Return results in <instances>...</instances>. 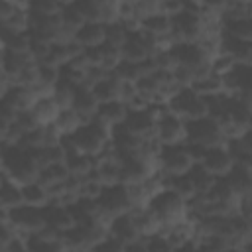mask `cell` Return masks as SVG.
Masks as SVG:
<instances>
[{"label": "cell", "mask_w": 252, "mask_h": 252, "mask_svg": "<svg viewBox=\"0 0 252 252\" xmlns=\"http://www.w3.org/2000/svg\"><path fill=\"white\" fill-rule=\"evenodd\" d=\"M150 209H152V213L158 217V220H159V232L163 234L169 226H173V224H177V222H181V220H185L187 219V201L181 197V195H177L175 191H171V189H163V191H159L152 201H150V205H148Z\"/></svg>", "instance_id": "obj_1"}, {"label": "cell", "mask_w": 252, "mask_h": 252, "mask_svg": "<svg viewBox=\"0 0 252 252\" xmlns=\"http://www.w3.org/2000/svg\"><path fill=\"white\" fill-rule=\"evenodd\" d=\"M75 148L89 156H98L110 142H112V128L102 124L98 118H93L91 122L79 126L75 134H71Z\"/></svg>", "instance_id": "obj_2"}, {"label": "cell", "mask_w": 252, "mask_h": 252, "mask_svg": "<svg viewBox=\"0 0 252 252\" xmlns=\"http://www.w3.org/2000/svg\"><path fill=\"white\" fill-rule=\"evenodd\" d=\"M167 108H169V112L177 114L185 122L209 116V102H207V98L199 96L191 87H181L167 100Z\"/></svg>", "instance_id": "obj_3"}, {"label": "cell", "mask_w": 252, "mask_h": 252, "mask_svg": "<svg viewBox=\"0 0 252 252\" xmlns=\"http://www.w3.org/2000/svg\"><path fill=\"white\" fill-rule=\"evenodd\" d=\"M185 144H197V146H203V148L209 150V148H215V146H224L226 140H224L219 124L211 116H205V118L187 122Z\"/></svg>", "instance_id": "obj_4"}, {"label": "cell", "mask_w": 252, "mask_h": 252, "mask_svg": "<svg viewBox=\"0 0 252 252\" xmlns=\"http://www.w3.org/2000/svg\"><path fill=\"white\" fill-rule=\"evenodd\" d=\"M171 37L175 43H199L203 37V18L201 14L181 10L171 18Z\"/></svg>", "instance_id": "obj_5"}, {"label": "cell", "mask_w": 252, "mask_h": 252, "mask_svg": "<svg viewBox=\"0 0 252 252\" xmlns=\"http://www.w3.org/2000/svg\"><path fill=\"white\" fill-rule=\"evenodd\" d=\"M193 159L185 144L177 146H161L158 156V171L165 175H185L193 167Z\"/></svg>", "instance_id": "obj_6"}, {"label": "cell", "mask_w": 252, "mask_h": 252, "mask_svg": "<svg viewBox=\"0 0 252 252\" xmlns=\"http://www.w3.org/2000/svg\"><path fill=\"white\" fill-rule=\"evenodd\" d=\"M0 213L8 217V220L16 226V230H18L22 236L41 232V230L47 226L43 209H35V207L22 205V207H18V209H14V211H4V209H0Z\"/></svg>", "instance_id": "obj_7"}, {"label": "cell", "mask_w": 252, "mask_h": 252, "mask_svg": "<svg viewBox=\"0 0 252 252\" xmlns=\"http://www.w3.org/2000/svg\"><path fill=\"white\" fill-rule=\"evenodd\" d=\"M154 138L161 146H177L185 144L187 138V122L179 118L173 112H165L158 122H156V134Z\"/></svg>", "instance_id": "obj_8"}, {"label": "cell", "mask_w": 252, "mask_h": 252, "mask_svg": "<svg viewBox=\"0 0 252 252\" xmlns=\"http://www.w3.org/2000/svg\"><path fill=\"white\" fill-rule=\"evenodd\" d=\"M98 203H100L102 213L108 215L110 219H114L118 215H124V213H130L134 209L132 201H130V195H128V189L122 183L104 187L100 197H98Z\"/></svg>", "instance_id": "obj_9"}, {"label": "cell", "mask_w": 252, "mask_h": 252, "mask_svg": "<svg viewBox=\"0 0 252 252\" xmlns=\"http://www.w3.org/2000/svg\"><path fill=\"white\" fill-rule=\"evenodd\" d=\"M156 118L152 116L150 110H130L126 120L120 124L128 134L132 136H138V138H154L156 134Z\"/></svg>", "instance_id": "obj_10"}, {"label": "cell", "mask_w": 252, "mask_h": 252, "mask_svg": "<svg viewBox=\"0 0 252 252\" xmlns=\"http://www.w3.org/2000/svg\"><path fill=\"white\" fill-rule=\"evenodd\" d=\"M213 177H226L230 173V169L234 167V159L230 158L226 146H215V148H209L207 154H205V159L201 163Z\"/></svg>", "instance_id": "obj_11"}, {"label": "cell", "mask_w": 252, "mask_h": 252, "mask_svg": "<svg viewBox=\"0 0 252 252\" xmlns=\"http://www.w3.org/2000/svg\"><path fill=\"white\" fill-rule=\"evenodd\" d=\"M43 215H45V222L47 226L55 228L57 232H67L69 228H73L77 222H75V217L71 213V207H63L59 203H49L47 207H43Z\"/></svg>", "instance_id": "obj_12"}, {"label": "cell", "mask_w": 252, "mask_h": 252, "mask_svg": "<svg viewBox=\"0 0 252 252\" xmlns=\"http://www.w3.org/2000/svg\"><path fill=\"white\" fill-rule=\"evenodd\" d=\"M128 112H130V106L126 102H122V100H110V102L98 104V110H96V116L94 118H98L102 124H106L108 128L114 130L116 126H120L126 120Z\"/></svg>", "instance_id": "obj_13"}, {"label": "cell", "mask_w": 252, "mask_h": 252, "mask_svg": "<svg viewBox=\"0 0 252 252\" xmlns=\"http://www.w3.org/2000/svg\"><path fill=\"white\" fill-rule=\"evenodd\" d=\"M35 100H37V96L33 94V91L30 87H22V85H12L2 94V102H6L8 106H12L16 112L32 110V106L35 104Z\"/></svg>", "instance_id": "obj_14"}, {"label": "cell", "mask_w": 252, "mask_h": 252, "mask_svg": "<svg viewBox=\"0 0 252 252\" xmlns=\"http://www.w3.org/2000/svg\"><path fill=\"white\" fill-rule=\"evenodd\" d=\"M71 108L79 112V116L83 118V124L91 122L96 116V110H98V100L93 94V89H89V87H77Z\"/></svg>", "instance_id": "obj_15"}, {"label": "cell", "mask_w": 252, "mask_h": 252, "mask_svg": "<svg viewBox=\"0 0 252 252\" xmlns=\"http://www.w3.org/2000/svg\"><path fill=\"white\" fill-rule=\"evenodd\" d=\"M108 234L114 236V238H118V240L124 242V244L142 238V236H140V230H138V226H136V222H134V219H132L130 213H124V215L114 217V219L110 220Z\"/></svg>", "instance_id": "obj_16"}, {"label": "cell", "mask_w": 252, "mask_h": 252, "mask_svg": "<svg viewBox=\"0 0 252 252\" xmlns=\"http://www.w3.org/2000/svg\"><path fill=\"white\" fill-rule=\"evenodd\" d=\"M22 205H24L22 185H18L6 173H2V183H0V209L14 211V209H18Z\"/></svg>", "instance_id": "obj_17"}, {"label": "cell", "mask_w": 252, "mask_h": 252, "mask_svg": "<svg viewBox=\"0 0 252 252\" xmlns=\"http://www.w3.org/2000/svg\"><path fill=\"white\" fill-rule=\"evenodd\" d=\"M75 41L87 49V47H98L104 43V26L96 22H85L79 32L75 33Z\"/></svg>", "instance_id": "obj_18"}, {"label": "cell", "mask_w": 252, "mask_h": 252, "mask_svg": "<svg viewBox=\"0 0 252 252\" xmlns=\"http://www.w3.org/2000/svg\"><path fill=\"white\" fill-rule=\"evenodd\" d=\"M22 199H24V205L35 207V209H43L51 203L49 189L45 185H41L39 181H32V183L22 185Z\"/></svg>", "instance_id": "obj_19"}, {"label": "cell", "mask_w": 252, "mask_h": 252, "mask_svg": "<svg viewBox=\"0 0 252 252\" xmlns=\"http://www.w3.org/2000/svg\"><path fill=\"white\" fill-rule=\"evenodd\" d=\"M32 112L35 116V120L39 122V126H47V124H53L61 112L59 104L55 102V98L49 94V96H41L35 100V104L32 106Z\"/></svg>", "instance_id": "obj_20"}, {"label": "cell", "mask_w": 252, "mask_h": 252, "mask_svg": "<svg viewBox=\"0 0 252 252\" xmlns=\"http://www.w3.org/2000/svg\"><path fill=\"white\" fill-rule=\"evenodd\" d=\"M65 165L71 175L77 177H87L94 167H96V158L83 154V152H71L65 156Z\"/></svg>", "instance_id": "obj_21"}, {"label": "cell", "mask_w": 252, "mask_h": 252, "mask_svg": "<svg viewBox=\"0 0 252 252\" xmlns=\"http://www.w3.org/2000/svg\"><path fill=\"white\" fill-rule=\"evenodd\" d=\"M140 30L154 35V37H167L171 35V18L165 16L163 12H158V14H152L148 16L146 20L140 22Z\"/></svg>", "instance_id": "obj_22"}, {"label": "cell", "mask_w": 252, "mask_h": 252, "mask_svg": "<svg viewBox=\"0 0 252 252\" xmlns=\"http://www.w3.org/2000/svg\"><path fill=\"white\" fill-rule=\"evenodd\" d=\"M191 89H193L199 96H203V98H213V96H219V94L224 93V89H222V77L215 75L213 71H211L209 75L197 79V81L191 85Z\"/></svg>", "instance_id": "obj_23"}, {"label": "cell", "mask_w": 252, "mask_h": 252, "mask_svg": "<svg viewBox=\"0 0 252 252\" xmlns=\"http://www.w3.org/2000/svg\"><path fill=\"white\" fill-rule=\"evenodd\" d=\"M69 175L71 173H69L65 161H59V163H49V165L41 167L39 169V175H37V181L49 189V187H55V185L63 183Z\"/></svg>", "instance_id": "obj_24"}, {"label": "cell", "mask_w": 252, "mask_h": 252, "mask_svg": "<svg viewBox=\"0 0 252 252\" xmlns=\"http://www.w3.org/2000/svg\"><path fill=\"white\" fill-rule=\"evenodd\" d=\"M226 181L230 183L232 191L242 199L244 195H248L252 191V171L240 167V165H234L230 169V173L226 175Z\"/></svg>", "instance_id": "obj_25"}, {"label": "cell", "mask_w": 252, "mask_h": 252, "mask_svg": "<svg viewBox=\"0 0 252 252\" xmlns=\"http://www.w3.org/2000/svg\"><path fill=\"white\" fill-rule=\"evenodd\" d=\"M118 87H120V79L114 73H108L106 79H102L100 83H96L93 87V94L96 96L98 104L110 102V100H118Z\"/></svg>", "instance_id": "obj_26"}, {"label": "cell", "mask_w": 252, "mask_h": 252, "mask_svg": "<svg viewBox=\"0 0 252 252\" xmlns=\"http://www.w3.org/2000/svg\"><path fill=\"white\" fill-rule=\"evenodd\" d=\"M94 173L104 187L116 185L120 183V161L118 159H96Z\"/></svg>", "instance_id": "obj_27"}, {"label": "cell", "mask_w": 252, "mask_h": 252, "mask_svg": "<svg viewBox=\"0 0 252 252\" xmlns=\"http://www.w3.org/2000/svg\"><path fill=\"white\" fill-rule=\"evenodd\" d=\"M53 126L59 130L61 136H71V134H75V132L79 130V126H83V118L79 116L77 110L65 108V110L59 112V116H57V120L53 122Z\"/></svg>", "instance_id": "obj_28"}, {"label": "cell", "mask_w": 252, "mask_h": 252, "mask_svg": "<svg viewBox=\"0 0 252 252\" xmlns=\"http://www.w3.org/2000/svg\"><path fill=\"white\" fill-rule=\"evenodd\" d=\"M187 175H189V179H191V183H193L197 195H207V193L211 191L213 183L217 181V177H213L201 163H195V165L187 171Z\"/></svg>", "instance_id": "obj_29"}, {"label": "cell", "mask_w": 252, "mask_h": 252, "mask_svg": "<svg viewBox=\"0 0 252 252\" xmlns=\"http://www.w3.org/2000/svg\"><path fill=\"white\" fill-rule=\"evenodd\" d=\"M128 37H130V32L122 22H112L104 26V43L120 49Z\"/></svg>", "instance_id": "obj_30"}, {"label": "cell", "mask_w": 252, "mask_h": 252, "mask_svg": "<svg viewBox=\"0 0 252 252\" xmlns=\"http://www.w3.org/2000/svg\"><path fill=\"white\" fill-rule=\"evenodd\" d=\"M75 91H77V87H75V85H71V83H67V81L59 79V81H57V85L53 87L51 96L55 98V102L59 104V108H61V110H65V108H71V106H73Z\"/></svg>", "instance_id": "obj_31"}, {"label": "cell", "mask_w": 252, "mask_h": 252, "mask_svg": "<svg viewBox=\"0 0 252 252\" xmlns=\"http://www.w3.org/2000/svg\"><path fill=\"white\" fill-rule=\"evenodd\" d=\"M224 32L230 33L238 41H252V18H242L236 22H226L222 24Z\"/></svg>", "instance_id": "obj_32"}, {"label": "cell", "mask_w": 252, "mask_h": 252, "mask_svg": "<svg viewBox=\"0 0 252 252\" xmlns=\"http://www.w3.org/2000/svg\"><path fill=\"white\" fill-rule=\"evenodd\" d=\"M65 2H55V0H33L30 2V10L41 16H59L63 10Z\"/></svg>", "instance_id": "obj_33"}, {"label": "cell", "mask_w": 252, "mask_h": 252, "mask_svg": "<svg viewBox=\"0 0 252 252\" xmlns=\"http://www.w3.org/2000/svg\"><path fill=\"white\" fill-rule=\"evenodd\" d=\"M234 67H236L234 59H232L230 55H226V53H219V55H215V57L211 59V71H213L215 75H219V77H224V75L230 73Z\"/></svg>", "instance_id": "obj_34"}, {"label": "cell", "mask_w": 252, "mask_h": 252, "mask_svg": "<svg viewBox=\"0 0 252 252\" xmlns=\"http://www.w3.org/2000/svg\"><path fill=\"white\" fill-rule=\"evenodd\" d=\"M146 242H148V252H175L173 244L161 232H156V234L148 236Z\"/></svg>", "instance_id": "obj_35"}, {"label": "cell", "mask_w": 252, "mask_h": 252, "mask_svg": "<svg viewBox=\"0 0 252 252\" xmlns=\"http://www.w3.org/2000/svg\"><path fill=\"white\" fill-rule=\"evenodd\" d=\"M238 213H240V215H244L248 220H252V191L240 199V207H238Z\"/></svg>", "instance_id": "obj_36"}, {"label": "cell", "mask_w": 252, "mask_h": 252, "mask_svg": "<svg viewBox=\"0 0 252 252\" xmlns=\"http://www.w3.org/2000/svg\"><path fill=\"white\" fill-rule=\"evenodd\" d=\"M124 252H148L146 236H142V238H138V240H132V242L124 244Z\"/></svg>", "instance_id": "obj_37"}, {"label": "cell", "mask_w": 252, "mask_h": 252, "mask_svg": "<svg viewBox=\"0 0 252 252\" xmlns=\"http://www.w3.org/2000/svg\"><path fill=\"white\" fill-rule=\"evenodd\" d=\"M242 142H244L246 150L252 154V128H250L248 132H244V134H242Z\"/></svg>", "instance_id": "obj_38"}, {"label": "cell", "mask_w": 252, "mask_h": 252, "mask_svg": "<svg viewBox=\"0 0 252 252\" xmlns=\"http://www.w3.org/2000/svg\"><path fill=\"white\" fill-rule=\"evenodd\" d=\"M242 252H246V250H242Z\"/></svg>", "instance_id": "obj_39"}]
</instances>
